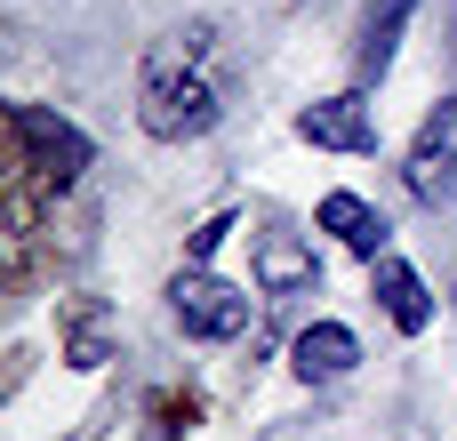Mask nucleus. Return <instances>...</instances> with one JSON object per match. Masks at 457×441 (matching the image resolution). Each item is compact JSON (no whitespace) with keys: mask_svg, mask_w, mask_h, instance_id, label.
<instances>
[{"mask_svg":"<svg viewBox=\"0 0 457 441\" xmlns=\"http://www.w3.org/2000/svg\"><path fill=\"white\" fill-rule=\"evenodd\" d=\"M169 313H177V329H185V337H209V345H225V337H241V329H249V297H241L233 281L201 273V265H185V273L169 281Z\"/></svg>","mask_w":457,"mask_h":441,"instance_id":"2","label":"nucleus"},{"mask_svg":"<svg viewBox=\"0 0 457 441\" xmlns=\"http://www.w3.org/2000/svg\"><path fill=\"white\" fill-rule=\"evenodd\" d=\"M410 8H418V0H386V8L370 16V32H361V72H370V80H378V72L394 64V40H402V24H410Z\"/></svg>","mask_w":457,"mask_h":441,"instance_id":"10","label":"nucleus"},{"mask_svg":"<svg viewBox=\"0 0 457 441\" xmlns=\"http://www.w3.org/2000/svg\"><path fill=\"white\" fill-rule=\"evenodd\" d=\"M8 137L24 145V161H32V169H40L56 193H64V185L88 169V137H80L72 121H56L48 104H16V112H8Z\"/></svg>","mask_w":457,"mask_h":441,"instance_id":"3","label":"nucleus"},{"mask_svg":"<svg viewBox=\"0 0 457 441\" xmlns=\"http://www.w3.org/2000/svg\"><path fill=\"white\" fill-rule=\"evenodd\" d=\"M225 96H233V80H225V64H217V24H209V16H193V24H177V32L153 40L145 80H137V121H145V137H161V145L209 137V129L225 121Z\"/></svg>","mask_w":457,"mask_h":441,"instance_id":"1","label":"nucleus"},{"mask_svg":"<svg viewBox=\"0 0 457 441\" xmlns=\"http://www.w3.org/2000/svg\"><path fill=\"white\" fill-rule=\"evenodd\" d=\"M297 137L321 145V153H378V121H370V104H361L353 88L305 104V112H297Z\"/></svg>","mask_w":457,"mask_h":441,"instance_id":"5","label":"nucleus"},{"mask_svg":"<svg viewBox=\"0 0 457 441\" xmlns=\"http://www.w3.org/2000/svg\"><path fill=\"white\" fill-rule=\"evenodd\" d=\"M257 281H265L273 297H289V289H313V281H321V265H313V249H305V241L265 233V241H257Z\"/></svg>","mask_w":457,"mask_h":441,"instance_id":"9","label":"nucleus"},{"mask_svg":"<svg viewBox=\"0 0 457 441\" xmlns=\"http://www.w3.org/2000/svg\"><path fill=\"white\" fill-rule=\"evenodd\" d=\"M321 233H337V241H345L353 257H370V265H378L386 241H394V225H386L361 193H329V201H321Z\"/></svg>","mask_w":457,"mask_h":441,"instance_id":"6","label":"nucleus"},{"mask_svg":"<svg viewBox=\"0 0 457 441\" xmlns=\"http://www.w3.org/2000/svg\"><path fill=\"white\" fill-rule=\"evenodd\" d=\"M353 362H361L353 329H337V321L297 329V378H305V386H337V378H353Z\"/></svg>","mask_w":457,"mask_h":441,"instance_id":"7","label":"nucleus"},{"mask_svg":"<svg viewBox=\"0 0 457 441\" xmlns=\"http://www.w3.org/2000/svg\"><path fill=\"white\" fill-rule=\"evenodd\" d=\"M378 305H386V321H394V329H410V337L434 321V297H426V281H418L402 257H378Z\"/></svg>","mask_w":457,"mask_h":441,"instance_id":"8","label":"nucleus"},{"mask_svg":"<svg viewBox=\"0 0 457 441\" xmlns=\"http://www.w3.org/2000/svg\"><path fill=\"white\" fill-rule=\"evenodd\" d=\"M225 233H233V217H209V225L193 233V265H201V257H217V241H225Z\"/></svg>","mask_w":457,"mask_h":441,"instance_id":"11","label":"nucleus"},{"mask_svg":"<svg viewBox=\"0 0 457 441\" xmlns=\"http://www.w3.org/2000/svg\"><path fill=\"white\" fill-rule=\"evenodd\" d=\"M402 185L426 201V209H442L457 193V104L442 96L434 112H426V129H418V145L402 153Z\"/></svg>","mask_w":457,"mask_h":441,"instance_id":"4","label":"nucleus"}]
</instances>
